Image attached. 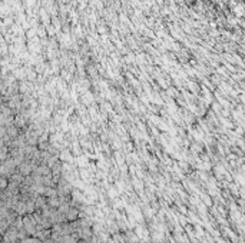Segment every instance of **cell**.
Returning <instances> with one entry per match:
<instances>
[{"label":"cell","instance_id":"6da1fadb","mask_svg":"<svg viewBox=\"0 0 245 243\" xmlns=\"http://www.w3.org/2000/svg\"><path fill=\"white\" fill-rule=\"evenodd\" d=\"M78 216H79V212H78V209H69L68 210V213L65 215V217L68 220H75V219H78Z\"/></svg>","mask_w":245,"mask_h":243},{"label":"cell","instance_id":"7a4b0ae2","mask_svg":"<svg viewBox=\"0 0 245 243\" xmlns=\"http://www.w3.org/2000/svg\"><path fill=\"white\" fill-rule=\"evenodd\" d=\"M19 166H20V167H19V172H20L22 176H26L32 172V166L30 165H19Z\"/></svg>","mask_w":245,"mask_h":243},{"label":"cell","instance_id":"3957f363","mask_svg":"<svg viewBox=\"0 0 245 243\" xmlns=\"http://www.w3.org/2000/svg\"><path fill=\"white\" fill-rule=\"evenodd\" d=\"M7 186V180L6 177H3V176H0V189H4Z\"/></svg>","mask_w":245,"mask_h":243}]
</instances>
